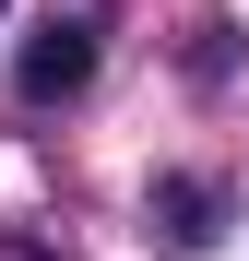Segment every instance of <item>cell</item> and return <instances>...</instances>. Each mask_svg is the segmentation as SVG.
<instances>
[{
  "label": "cell",
  "mask_w": 249,
  "mask_h": 261,
  "mask_svg": "<svg viewBox=\"0 0 249 261\" xmlns=\"http://www.w3.org/2000/svg\"><path fill=\"white\" fill-rule=\"evenodd\" d=\"M95 83V36L83 24H48V36H24V95L48 107V95H83Z\"/></svg>",
  "instance_id": "obj_1"
},
{
  "label": "cell",
  "mask_w": 249,
  "mask_h": 261,
  "mask_svg": "<svg viewBox=\"0 0 249 261\" xmlns=\"http://www.w3.org/2000/svg\"><path fill=\"white\" fill-rule=\"evenodd\" d=\"M166 214H178V238H214V202H202L190 178H166Z\"/></svg>",
  "instance_id": "obj_2"
},
{
  "label": "cell",
  "mask_w": 249,
  "mask_h": 261,
  "mask_svg": "<svg viewBox=\"0 0 249 261\" xmlns=\"http://www.w3.org/2000/svg\"><path fill=\"white\" fill-rule=\"evenodd\" d=\"M0 12H12V0H0Z\"/></svg>",
  "instance_id": "obj_3"
}]
</instances>
